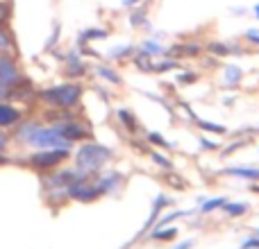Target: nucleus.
Returning a JSON list of instances; mask_svg holds the SVG:
<instances>
[{"label": "nucleus", "mask_w": 259, "mask_h": 249, "mask_svg": "<svg viewBox=\"0 0 259 249\" xmlns=\"http://www.w3.org/2000/svg\"><path fill=\"white\" fill-rule=\"evenodd\" d=\"M209 50L214 54H221V57H223V54H230V52H239V50H232L230 45H225V43H209Z\"/></svg>", "instance_id": "obj_12"}, {"label": "nucleus", "mask_w": 259, "mask_h": 249, "mask_svg": "<svg viewBox=\"0 0 259 249\" xmlns=\"http://www.w3.org/2000/svg\"><path fill=\"white\" fill-rule=\"evenodd\" d=\"M9 45H12V39H9V36H7V32H5L3 27H0V50L9 48Z\"/></svg>", "instance_id": "obj_18"}, {"label": "nucleus", "mask_w": 259, "mask_h": 249, "mask_svg": "<svg viewBox=\"0 0 259 249\" xmlns=\"http://www.w3.org/2000/svg\"><path fill=\"white\" fill-rule=\"evenodd\" d=\"M255 16L259 18V5H255Z\"/></svg>", "instance_id": "obj_31"}, {"label": "nucleus", "mask_w": 259, "mask_h": 249, "mask_svg": "<svg viewBox=\"0 0 259 249\" xmlns=\"http://www.w3.org/2000/svg\"><path fill=\"white\" fill-rule=\"evenodd\" d=\"M225 204V200L223 197H216V200H209V202H205V204H202V213H207V211H214L216 206H223Z\"/></svg>", "instance_id": "obj_13"}, {"label": "nucleus", "mask_w": 259, "mask_h": 249, "mask_svg": "<svg viewBox=\"0 0 259 249\" xmlns=\"http://www.w3.org/2000/svg\"><path fill=\"white\" fill-rule=\"evenodd\" d=\"M18 111L14 107H7V104H0V127H9L18 120Z\"/></svg>", "instance_id": "obj_7"}, {"label": "nucleus", "mask_w": 259, "mask_h": 249, "mask_svg": "<svg viewBox=\"0 0 259 249\" xmlns=\"http://www.w3.org/2000/svg\"><path fill=\"white\" fill-rule=\"evenodd\" d=\"M246 39L250 41V43H257L259 45V30H248L246 32Z\"/></svg>", "instance_id": "obj_20"}, {"label": "nucleus", "mask_w": 259, "mask_h": 249, "mask_svg": "<svg viewBox=\"0 0 259 249\" xmlns=\"http://www.w3.org/2000/svg\"><path fill=\"white\" fill-rule=\"evenodd\" d=\"M141 0H121V5L123 7H134V5H139Z\"/></svg>", "instance_id": "obj_28"}, {"label": "nucleus", "mask_w": 259, "mask_h": 249, "mask_svg": "<svg viewBox=\"0 0 259 249\" xmlns=\"http://www.w3.org/2000/svg\"><path fill=\"white\" fill-rule=\"evenodd\" d=\"M230 174H234V177H243V179H259V170H252V168H232L228 170Z\"/></svg>", "instance_id": "obj_9"}, {"label": "nucleus", "mask_w": 259, "mask_h": 249, "mask_svg": "<svg viewBox=\"0 0 259 249\" xmlns=\"http://www.w3.org/2000/svg\"><path fill=\"white\" fill-rule=\"evenodd\" d=\"M5 145V136H3V134H0V147H3Z\"/></svg>", "instance_id": "obj_30"}, {"label": "nucleus", "mask_w": 259, "mask_h": 249, "mask_svg": "<svg viewBox=\"0 0 259 249\" xmlns=\"http://www.w3.org/2000/svg\"><path fill=\"white\" fill-rule=\"evenodd\" d=\"M107 36V32L105 30H89L84 32V39H105Z\"/></svg>", "instance_id": "obj_16"}, {"label": "nucleus", "mask_w": 259, "mask_h": 249, "mask_svg": "<svg viewBox=\"0 0 259 249\" xmlns=\"http://www.w3.org/2000/svg\"><path fill=\"white\" fill-rule=\"evenodd\" d=\"M241 75H243V71L239 66H234V64H230V66L225 68V82H228L230 86L239 84V82H241Z\"/></svg>", "instance_id": "obj_8"}, {"label": "nucleus", "mask_w": 259, "mask_h": 249, "mask_svg": "<svg viewBox=\"0 0 259 249\" xmlns=\"http://www.w3.org/2000/svg\"><path fill=\"white\" fill-rule=\"evenodd\" d=\"M57 129L59 134H62L64 138H82L84 136V129L80 127V125H73V122H64V125H57Z\"/></svg>", "instance_id": "obj_6"}, {"label": "nucleus", "mask_w": 259, "mask_h": 249, "mask_svg": "<svg viewBox=\"0 0 259 249\" xmlns=\"http://www.w3.org/2000/svg\"><path fill=\"white\" fill-rule=\"evenodd\" d=\"M118 116L123 118V122H125V125H130V127H134V122H132V116H130L127 111H118Z\"/></svg>", "instance_id": "obj_25"}, {"label": "nucleus", "mask_w": 259, "mask_h": 249, "mask_svg": "<svg viewBox=\"0 0 259 249\" xmlns=\"http://www.w3.org/2000/svg\"><path fill=\"white\" fill-rule=\"evenodd\" d=\"M200 127L202 129H209V132H216V134H223L225 132V129L219 127V125H211V122H205V120H200Z\"/></svg>", "instance_id": "obj_19"}, {"label": "nucleus", "mask_w": 259, "mask_h": 249, "mask_svg": "<svg viewBox=\"0 0 259 249\" xmlns=\"http://www.w3.org/2000/svg\"><path fill=\"white\" fill-rule=\"evenodd\" d=\"M152 159H155L157 163H161V165H164V168H170V163H168V161H166L164 156H159V154H157V152H155V154H152Z\"/></svg>", "instance_id": "obj_27"}, {"label": "nucleus", "mask_w": 259, "mask_h": 249, "mask_svg": "<svg viewBox=\"0 0 259 249\" xmlns=\"http://www.w3.org/2000/svg\"><path fill=\"white\" fill-rule=\"evenodd\" d=\"M98 73H100V75L105 77V80L114 82V84H118V82H121V77H118V75H116V73H114V71H109V68H98Z\"/></svg>", "instance_id": "obj_15"}, {"label": "nucleus", "mask_w": 259, "mask_h": 249, "mask_svg": "<svg viewBox=\"0 0 259 249\" xmlns=\"http://www.w3.org/2000/svg\"><path fill=\"white\" fill-rule=\"evenodd\" d=\"M132 52V48L130 45H125V48H114V52H112V57H125V54Z\"/></svg>", "instance_id": "obj_21"}, {"label": "nucleus", "mask_w": 259, "mask_h": 249, "mask_svg": "<svg viewBox=\"0 0 259 249\" xmlns=\"http://www.w3.org/2000/svg\"><path fill=\"white\" fill-rule=\"evenodd\" d=\"M130 23H132V25H143V23H146V14H143L141 9H134L132 16H130Z\"/></svg>", "instance_id": "obj_14"}, {"label": "nucleus", "mask_w": 259, "mask_h": 249, "mask_svg": "<svg viewBox=\"0 0 259 249\" xmlns=\"http://www.w3.org/2000/svg\"><path fill=\"white\" fill-rule=\"evenodd\" d=\"M155 238H161V240H166V238H175V229H168V231L155 233Z\"/></svg>", "instance_id": "obj_23"}, {"label": "nucleus", "mask_w": 259, "mask_h": 249, "mask_svg": "<svg viewBox=\"0 0 259 249\" xmlns=\"http://www.w3.org/2000/svg\"><path fill=\"white\" fill-rule=\"evenodd\" d=\"M68 156L66 147H59V150H53V152H44V154H36L32 156V163L34 165H57L59 161H64Z\"/></svg>", "instance_id": "obj_4"}, {"label": "nucleus", "mask_w": 259, "mask_h": 249, "mask_svg": "<svg viewBox=\"0 0 259 249\" xmlns=\"http://www.w3.org/2000/svg\"><path fill=\"white\" fill-rule=\"evenodd\" d=\"M107 159H109V150H105L100 145H84L80 150V154H77V163L84 170H98Z\"/></svg>", "instance_id": "obj_2"}, {"label": "nucleus", "mask_w": 259, "mask_h": 249, "mask_svg": "<svg viewBox=\"0 0 259 249\" xmlns=\"http://www.w3.org/2000/svg\"><path fill=\"white\" fill-rule=\"evenodd\" d=\"M223 211L228 215H232V218H237V215H243L248 211L246 204H223Z\"/></svg>", "instance_id": "obj_11"}, {"label": "nucleus", "mask_w": 259, "mask_h": 249, "mask_svg": "<svg viewBox=\"0 0 259 249\" xmlns=\"http://www.w3.org/2000/svg\"><path fill=\"white\" fill-rule=\"evenodd\" d=\"M148 138H150L152 143H159V145H168V143H166V141H161V136H159V134H148Z\"/></svg>", "instance_id": "obj_26"}, {"label": "nucleus", "mask_w": 259, "mask_h": 249, "mask_svg": "<svg viewBox=\"0 0 259 249\" xmlns=\"http://www.w3.org/2000/svg\"><path fill=\"white\" fill-rule=\"evenodd\" d=\"M9 18V5L7 3H0V23L7 21Z\"/></svg>", "instance_id": "obj_22"}, {"label": "nucleus", "mask_w": 259, "mask_h": 249, "mask_svg": "<svg viewBox=\"0 0 259 249\" xmlns=\"http://www.w3.org/2000/svg\"><path fill=\"white\" fill-rule=\"evenodd\" d=\"M27 141L36 147H66V138L57 129H34Z\"/></svg>", "instance_id": "obj_3"}, {"label": "nucleus", "mask_w": 259, "mask_h": 249, "mask_svg": "<svg viewBox=\"0 0 259 249\" xmlns=\"http://www.w3.org/2000/svg\"><path fill=\"white\" fill-rule=\"evenodd\" d=\"M80 95H82V89L77 84H62V86H55V89L46 91L44 98L50 104H57V107H73L80 100Z\"/></svg>", "instance_id": "obj_1"}, {"label": "nucleus", "mask_w": 259, "mask_h": 249, "mask_svg": "<svg viewBox=\"0 0 259 249\" xmlns=\"http://www.w3.org/2000/svg\"><path fill=\"white\" fill-rule=\"evenodd\" d=\"M141 52H146L148 57H152V54H164V48H161L157 41H146V43L141 45Z\"/></svg>", "instance_id": "obj_10"}, {"label": "nucleus", "mask_w": 259, "mask_h": 249, "mask_svg": "<svg viewBox=\"0 0 259 249\" xmlns=\"http://www.w3.org/2000/svg\"><path fill=\"white\" fill-rule=\"evenodd\" d=\"M16 77H18V73H16L14 61L12 59H7V57H3L0 59V82H5V84H14Z\"/></svg>", "instance_id": "obj_5"}, {"label": "nucleus", "mask_w": 259, "mask_h": 249, "mask_svg": "<svg viewBox=\"0 0 259 249\" xmlns=\"http://www.w3.org/2000/svg\"><path fill=\"white\" fill-rule=\"evenodd\" d=\"M191 245H193V242H191V240H187V242H182V245H180V247H175V249H189Z\"/></svg>", "instance_id": "obj_29"}, {"label": "nucleus", "mask_w": 259, "mask_h": 249, "mask_svg": "<svg viewBox=\"0 0 259 249\" xmlns=\"http://www.w3.org/2000/svg\"><path fill=\"white\" fill-rule=\"evenodd\" d=\"M178 64L175 61H161L159 66H152V71H157V73H164V71H170V68H175Z\"/></svg>", "instance_id": "obj_17"}, {"label": "nucleus", "mask_w": 259, "mask_h": 249, "mask_svg": "<svg viewBox=\"0 0 259 249\" xmlns=\"http://www.w3.org/2000/svg\"><path fill=\"white\" fill-rule=\"evenodd\" d=\"M178 80L182 82V84H189V82H193V80H196V75H193V73H184V75H180Z\"/></svg>", "instance_id": "obj_24"}]
</instances>
